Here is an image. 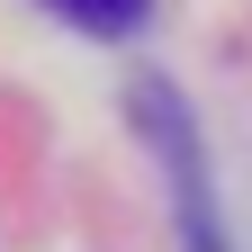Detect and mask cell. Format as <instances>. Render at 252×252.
<instances>
[{"mask_svg": "<svg viewBox=\"0 0 252 252\" xmlns=\"http://www.w3.org/2000/svg\"><path fill=\"white\" fill-rule=\"evenodd\" d=\"M144 135H153V153H162V171H171V189H180V234H189V252H225V234H216V207H207V171H198V135H189V117L171 108V90H144Z\"/></svg>", "mask_w": 252, "mask_h": 252, "instance_id": "1", "label": "cell"}, {"mask_svg": "<svg viewBox=\"0 0 252 252\" xmlns=\"http://www.w3.org/2000/svg\"><path fill=\"white\" fill-rule=\"evenodd\" d=\"M54 9L72 18V27H90V36H135L153 0H54Z\"/></svg>", "mask_w": 252, "mask_h": 252, "instance_id": "2", "label": "cell"}]
</instances>
